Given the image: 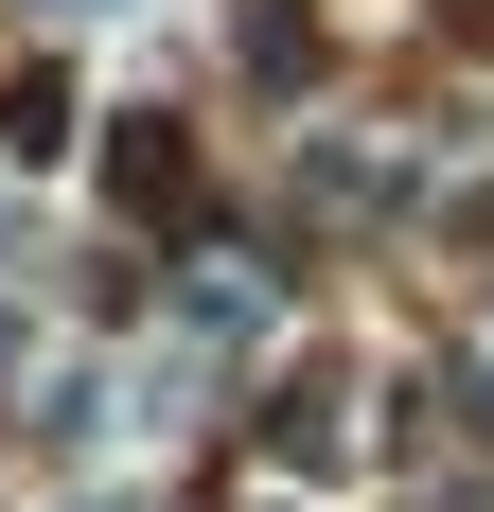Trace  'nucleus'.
Wrapping results in <instances>:
<instances>
[{"label":"nucleus","instance_id":"obj_1","mask_svg":"<svg viewBox=\"0 0 494 512\" xmlns=\"http://www.w3.org/2000/svg\"><path fill=\"white\" fill-rule=\"evenodd\" d=\"M71 18H142V0H71Z\"/></svg>","mask_w":494,"mask_h":512}]
</instances>
